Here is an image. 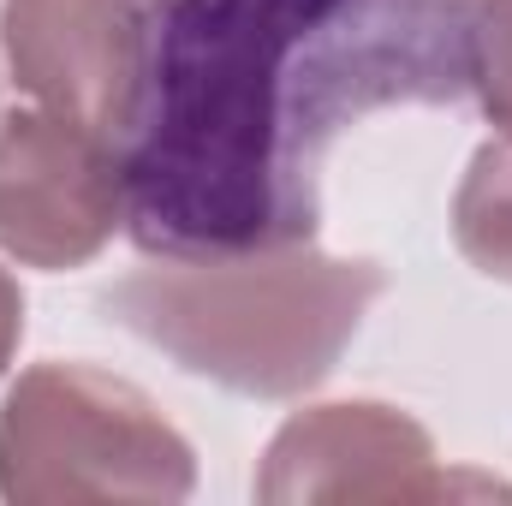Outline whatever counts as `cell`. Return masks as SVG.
I'll return each instance as SVG.
<instances>
[{
    "instance_id": "obj_4",
    "label": "cell",
    "mask_w": 512,
    "mask_h": 506,
    "mask_svg": "<svg viewBox=\"0 0 512 506\" xmlns=\"http://www.w3.org/2000/svg\"><path fill=\"white\" fill-rule=\"evenodd\" d=\"M126 233V155L48 108L0 114V251L24 268H84Z\"/></svg>"
},
{
    "instance_id": "obj_2",
    "label": "cell",
    "mask_w": 512,
    "mask_h": 506,
    "mask_svg": "<svg viewBox=\"0 0 512 506\" xmlns=\"http://www.w3.org/2000/svg\"><path fill=\"white\" fill-rule=\"evenodd\" d=\"M382 292L387 268L376 256H334L298 239L233 256H149L96 304L185 376L239 399H298L334 376Z\"/></svg>"
},
{
    "instance_id": "obj_3",
    "label": "cell",
    "mask_w": 512,
    "mask_h": 506,
    "mask_svg": "<svg viewBox=\"0 0 512 506\" xmlns=\"http://www.w3.org/2000/svg\"><path fill=\"white\" fill-rule=\"evenodd\" d=\"M191 441L149 393L96 364H36L0 405V495L18 506L185 501Z\"/></svg>"
},
{
    "instance_id": "obj_1",
    "label": "cell",
    "mask_w": 512,
    "mask_h": 506,
    "mask_svg": "<svg viewBox=\"0 0 512 506\" xmlns=\"http://www.w3.org/2000/svg\"><path fill=\"white\" fill-rule=\"evenodd\" d=\"M471 96V0H143L126 233L233 256L322 227V161L370 114Z\"/></svg>"
},
{
    "instance_id": "obj_8",
    "label": "cell",
    "mask_w": 512,
    "mask_h": 506,
    "mask_svg": "<svg viewBox=\"0 0 512 506\" xmlns=\"http://www.w3.org/2000/svg\"><path fill=\"white\" fill-rule=\"evenodd\" d=\"M471 90L483 120L512 137V0H471Z\"/></svg>"
},
{
    "instance_id": "obj_9",
    "label": "cell",
    "mask_w": 512,
    "mask_h": 506,
    "mask_svg": "<svg viewBox=\"0 0 512 506\" xmlns=\"http://www.w3.org/2000/svg\"><path fill=\"white\" fill-rule=\"evenodd\" d=\"M18 340H24V292H18V280L0 268V376H6V364H12V352H18Z\"/></svg>"
},
{
    "instance_id": "obj_7",
    "label": "cell",
    "mask_w": 512,
    "mask_h": 506,
    "mask_svg": "<svg viewBox=\"0 0 512 506\" xmlns=\"http://www.w3.org/2000/svg\"><path fill=\"white\" fill-rule=\"evenodd\" d=\"M453 245L477 274L512 286V137H495L471 155L453 191Z\"/></svg>"
},
{
    "instance_id": "obj_5",
    "label": "cell",
    "mask_w": 512,
    "mask_h": 506,
    "mask_svg": "<svg viewBox=\"0 0 512 506\" xmlns=\"http://www.w3.org/2000/svg\"><path fill=\"white\" fill-rule=\"evenodd\" d=\"M512 495L489 477L441 471V453L417 417L376 399L310 405L280 423L262 453L256 501L304 506V501H453V495Z\"/></svg>"
},
{
    "instance_id": "obj_6",
    "label": "cell",
    "mask_w": 512,
    "mask_h": 506,
    "mask_svg": "<svg viewBox=\"0 0 512 506\" xmlns=\"http://www.w3.org/2000/svg\"><path fill=\"white\" fill-rule=\"evenodd\" d=\"M0 48L36 108L126 149L143 102V0H6Z\"/></svg>"
}]
</instances>
